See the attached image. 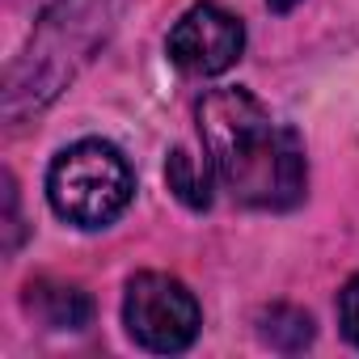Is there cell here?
I'll list each match as a JSON object with an SVG mask.
<instances>
[{
	"label": "cell",
	"mask_w": 359,
	"mask_h": 359,
	"mask_svg": "<svg viewBox=\"0 0 359 359\" xmlns=\"http://www.w3.org/2000/svg\"><path fill=\"white\" fill-rule=\"evenodd\" d=\"M199 140L216 182L245 208L287 212L304 199V148L292 127L245 89H216L199 102Z\"/></svg>",
	"instance_id": "6da1fadb"
},
{
	"label": "cell",
	"mask_w": 359,
	"mask_h": 359,
	"mask_svg": "<svg viewBox=\"0 0 359 359\" xmlns=\"http://www.w3.org/2000/svg\"><path fill=\"white\" fill-rule=\"evenodd\" d=\"M118 13L123 0H55L26 51V64L9 76L5 93L9 118L18 123L22 110L47 106L64 89V81H72L76 68L93 60L97 43H106Z\"/></svg>",
	"instance_id": "7a4b0ae2"
},
{
	"label": "cell",
	"mask_w": 359,
	"mask_h": 359,
	"mask_svg": "<svg viewBox=\"0 0 359 359\" xmlns=\"http://www.w3.org/2000/svg\"><path fill=\"white\" fill-rule=\"evenodd\" d=\"M135 195V173L127 156L106 140H81L64 148L47 169L51 212L76 229L114 224Z\"/></svg>",
	"instance_id": "3957f363"
},
{
	"label": "cell",
	"mask_w": 359,
	"mask_h": 359,
	"mask_svg": "<svg viewBox=\"0 0 359 359\" xmlns=\"http://www.w3.org/2000/svg\"><path fill=\"white\" fill-rule=\"evenodd\" d=\"M123 325H127V334L144 351H152V355H177V351H187L199 338L203 313H199L195 292L182 279L161 275V271H144V275H135L127 283Z\"/></svg>",
	"instance_id": "277c9868"
},
{
	"label": "cell",
	"mask_w": 359,
	"mask_h": 359,
	"mask_svg": "<svg viewBox=\"0 0 359 359\" xmlns=\"http://www.w3.org/2000/svg\"><path fill=\"white\" fill-rule=\"evenodd\" d=\"M165 51H169V60L177 68L191 72V76H220V72H229L241 60L245 26L229 9L203 0V5H195V9H187L182 18H177V26L169 30Z\"/></svg>",
	"instance_id": "5b68a950"
},
{
	"label": "cell",
	"mask_w": 359,
	"mask_h": 359,
	"mask_svg": "<svg viewBox=\"0 0 359 359\" xmlns=\"http://www.w3.org/2000/svg\"><path fill=\"white\" fill-rule=\"evenodd\" d=\"M30 296H26V304H30V313H39L47 325H55V330H81V325H89V317H93V304H89V296L81 292V287H72V283H30L26 287Z\"/></svg>",
	"instance_id": "8992f818"
},
{
	"label": "cell",
	"mask_w": 359,
	"mask_h": 359,
	"mask_svg": "<svg viewBox=\"0 0 359 359\" xmlns=\"http://www.w3.org/2000/svg\"><path fill=\"white\" fill-rule=\"evenodd\" d=\"M165 177H169V191L182 199L191 212H203L212 208V161L203 156H191L187 148H173L169 152V165H165Z\"/></svg>",
	"instance_id": "52a82bcc"
},
{
	"label": "cell",
	"mask_w": 359,
	"mask_h": 359,
	"mask_svg": "<svg viewBox=\"0 0 359 359\" xmlns=\"http://www.w3.org/2000/svg\"><path fill=\"white\" fill-rule=\"evenodd\" d=\"M258 334H262V342H271L279 351H300L313 342V317L292 304H275L258 317Z\"/></svg>",
	"instance_id": "ba28073f"
},
{
	"label": "cell",
	"mask_w": 359,
	"mask_h": 359,
	"mask_svg": "<svg viewBox=\"0 0 359 359\" xmlns=\"http://www.w3.org/2000/svg\"><path fill=\"white\" fill-rule=\"evenodd\" d=\"M338 325H342L346 342L359 346V275L338 292Z\"/></svg>",
	"instance_id": "9c48e42d"
},
{
	"label": "cell",
	"mask_w": 359,
	"mask_h": 359,
	"mask_svg": "<svg viewBox=\"0 0 359 359\" xmlns=\"http://www.w3.org/2000/svg\"><path fill=\"white\" fill-rule=\"evenodd\" d=\"M5 208H9V241H5V250L13 254L18 250V237H22V216H18V182H13V177L5 173Z\"/></svg>",
	"instance_id": "30bf717a"
},
{
	"label": "cell",
	"mask_w": 359,
	"mask_h": 359,
	"mask_svg": "<svg viewBox=\"0 0 359 359\" xmlns=\"http://www.w3.org/2000/svg\"><path fill=\"white\" fill-rule=\"evenodd\" d=\"M266 5H271V9H275V13H292V9H296V5H300V0H266Z\"/></svg>",
	"instance_id": "8fae6325"
}]
</instances>
